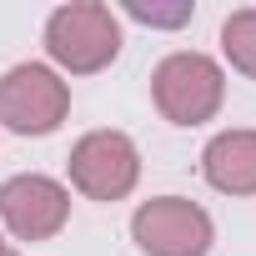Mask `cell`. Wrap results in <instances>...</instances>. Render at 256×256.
<instances>
[{"mask_svg": "<svg viewBox=\"0 0 256 256\" xmlns=\"http://www.w3.org/2000/svg\"><path fill=\"white\" fill-rule=\"evenodd\" d=\"M120 50V20L100 0H70L56 6L46 20V56L70 76H96Z\"/></svg>", "mask_w": 256, "mask_h": 256, "instance_id": "1", "label": "cell"}, {"mask_svg": "<svg viewBox=\"0 0 256 256\" xmlns=\"http://www.w3.org/2000/svg\"><path fill=\"white\" fill-rule=\"evenodd\" d=\"M151 100L171 126H201L226 100V76L201 50H176L151 70Z\"/></svg>", "mask_w": 256, "mask_h": 256, "instance_id": "2", "label": "cell"}, {"mask_svg": "<svg viewBox=\"0 0 256 256\" xmlns=\"http://www.w3.org/2000/svg\"><path fill=\"white\" fill-rule=\"evenodd\" d=\"M70 110V86L40 66L20 60L0 76V126H10L16 136H50Z\"/></svg>", "mask_w": 256, "mask_h": 256, "instance_id": "3", "label": "cell"}, {"mask_svg": "<svg viewBox=\"0 0 256 256\" xmlns=\"http://www.w3.org/2000/svg\"><path fill=\"white\" fill-rule=\"evenodd\" d=\"M70 186L90 201H120L141 181V151L126 131H90L70 146Z\"/></svg>", "mask_w": 256, "mask_h": 256, "instance_id": "4", "label": "cell"}, {"mask_svg": "<svg viewBox=\"0 0 256 256\" xmlns=\"http://www.w3.org/2000/svg\"><path fill=\"white\" fill-rule=\"evenodd\" d=\"M131 236L146 256H206L216 241V226L186 196H151L136 206Z\"/></svg>", "mask_w": 256, "mask_h": 256, "instance_id": "5", "label": "cell"}, {"mask_svg": "<svg viewBox=\"0 0 256 256\" xmlns=\"http://www.w3.org/2000/svg\"><path fill=\"white\" fill-rule=\"evenodd\" d=\"M70 216V191L40 171L0 181V221L20 241H50Z\"/></svg>", "mask_w": 256, "mask_h": 256, "instance_id": "6", "label": "cell"}, {"mask_svg": "<svg viewBox=\"0 0 256 256\" xmlns=\"http://www.w3.org/2000/svg\"><path fill=\"white\" fill-rule=\"evenodd\" d=\"M201 176L221 196H256V131H221L201 151Z\"/></svg>", "mask_w": 256, "mask_h": 256, "instance_id": "7", "label": "cell"}, {"mask_svg": "<svg viewBox=\"0 0 256 256\" xmlns=\"http://www.w3.org/2000/svg\"><path fill=\"white\" fill-rule=\"evenodd\" d=\"M221 50H226V60H231L246 80H256V10H231V16H226V26H221Z\"/></svg>", "mask_w": 256, "mask_h": 256, "instance_id": "8", "label": "cell"}, {"mask_svg": "<svg viewBox=\"0 0 256 256\" xmlns=\"http://www.w3.org/2000/svg\"><path fill=\"white\" fill-rule=\"evenodd\" d=\"M126 16L131 20H141V26H161V30H176V26H186L191 16H196V6L191 0H171V6H146V0H126Z\"/></svg>", "mask_w": 256, "mask_h": 256, "instance_id": "9", "label": "cell"}, {"mask_svg": "<svg viewBox=\"0 0 256 256\" xmlns=\"http://www.w3.org/2000/svg\"><path fill=\"white\" fill-rule=\"evenodd\" d=\"M0 256H16V251H0Z\"/></svg>", "mask_w": 256, "mask_h": 256, "instance_id": "10", "label": "cell"}, {"mask_svg": "<svg viewBox=\"0 0 256 256\" xmlns=\"http://www.w3.org/2000/svg\"><path fill=\"white\" fill-rule=\"evenodd\" d=\"M0 251H6V241H0Z\"/></svg>", "mask_w": 256, "mask_h": 256, "instance_id": "11", "label": "cell"}]
</instances>
